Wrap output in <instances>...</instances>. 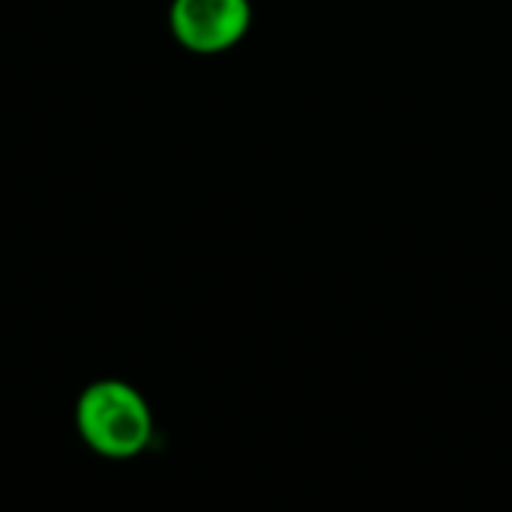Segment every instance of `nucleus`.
I'll list each match as a JSON object with an SVG mask.
<instances>
[{"mask_svg": "<svg viewBox=\"0 0 512 512\" xmlns=\"http://www.w3.org/2000/svg\"><path fill=\"white\" fill-rule=\"evenodd\" d=\"M75 429L96 456L126 462L150 447L153 411L132 384L102 378L81 390L75 402Z\"/></svg>", "mask_w": 512, "mask_h": 512, "instance_id": "1", "label": "nucleus"}, {"mask_svg": "<svg viewBox=\"0 0 512 512\" xmlns=\"http://www.w3.org/2000/svg\"><path fill=\"white\" fill-rule=\"evenodd\" d=\"M168 27L174 39L201 57L225 54L252 27L249 0H171Z\"/></svg>", "mask_w": 512, "mask_h": 512, "instance_id": "2", "label": "nucleus"}]
</instances>
